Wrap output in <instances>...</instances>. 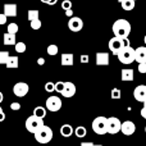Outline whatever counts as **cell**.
<instances>
[{
    "label": "cell",
    "instance_id": "6da1fadb",
    "mask_svg": "<svg viewBox=\"0 0 146 146\" xmlns=\"http://www.w3.org/2000/svg\"><path fill=\"white\" fill-rule=\"evenodd\" d=\"M113 33L114 37L118 38H128L129 33H131V23L127 19H117L113 23Z\"/></svg>",
    "mask_w": 146,
    "mask_h": 146
},
{
    "label": "cell",
    "instance_id": "7a4b0ae2",
    "mask_svg": "<svg viewBox=\"0 0 146 146\" xmlns=\"http://www.w3.org/2000/svg\"><path fill=\"white\" fill-rule=\"evenodd\" d=\"M53 129L48 126H44L42 128H40L37 132H36L33 136H35V140L38 142V144H49V142L53 140Z\"/></svg>",
    "mask_w": 146,
    "mask_h": 146
},
{
    "label": "cell",
    "instance_id": "3957f363",
    "mask_svg": "<svg viewBox=\"0 0 146 146\" xmlns=\"http://www.w3.org/2000/svg\"><path fill=\"white\" fill-rule=\"evenodd\" d=\"M92 131L96 135H105L108 133V118L106 117H96L92 121Z\"/></svg>",
    "mask_w": 146,
    "mask_h": 146
},
{
    "label": "cell",
    "instance_id": "277c9868",
    "mask_svg": "<svg viewBox=\"0 0 146 146\" xmlns=\"http://www.w3.org/2000/svg\"><path fill=\"white\" fill-rule=\"evenodd\" d=\"M25 126H26V129H27L30 133L35 135L38 129L42 128V127L45 126V123H44V119L37 118V117H35V115H31L26 119Z\"/></svg>",
    "mask_w": 146,
    "mask_h": 146
},
{
    "label": "cell",
    "instance_id": "5b68a950",
    "mask_svg": "<svg viewBox=\"0 0 146 146\" xmlns=\"http://www.w3.org/2000/svg\"><path fill=\"white\" fill-rule=\"evenodd\" d=\"M118 59L122 64H132L135 62V49L132 46H128V48H123L121 51H119Z\"/></svg>",
    "mask_w": 146,
    "mask_h": 146
},
{
    "label": "cell",
    "instance_id": "8992f818",
    "mask_svg": "<svg viewBox=\"0 0 146 146\" xmlns=\"http://www.w3.org/2000/svg\"><path fill=\"white\" fill-rule=\"evenodd\" d=\"M121 128H122V122L117 117L108 118V133L115 135L118 132H121Z\"/></svg>",
    "mask_w": 146,
    "mask_h": 146
},
{
    "label": "cell",
    "instance_id": "52a82bcc",
    "mask_svg": "<svg viewBox=\"0 0 146 146\" xmlns=\"http://www.w3.org/2000/svg\"><path fill=\"white\" fill-rule=\"evenodd\" d=\"M62 108V100L58 96H50L46 99V109L50 111H58Z\"/></svg>",
    "mask_w": 146,
    "mask_h": 146
},
{
    "label": "cell",
    "instance_id": "ba28073f",
    "mask_svg": "<svg viewBox=\"0 0 146 146\" xmlns=\"http://www.w3.org/2000/svg\"><path fill=\"white\" fill-rule=\"evenodd\" d=\"M30 91V86L26 82H17L13 86V94H14L17 98H23L26 96Z\"/></svg>",
    "mask_w": 146,
    "mask_h": 146
},
{
    "label": "cell",
    "instance_id": "9c48e42d",
    "mask_svg": "<svg viewBox=\"0 0 146 146\" xmlns=\"http://www.w3.org/2000/svg\"><path fill=\"white\" fill-rule=\"evenodd\" d=\"M109 49H110L111 54L114 55H118L119 51L123 49V44H122V38H118V37H113L109 40Z\"/></svg>",
    "mask_w": 146,
    "mask_h": 146
},
{
    "label": "cell",
    "instance_id": "30bf717a",
    "mask_svg": "<svg viewBox=\"0 0 146 146\" xmlns=\"http://www.w3.org/2000/svg\"><path fill=\"white\" fill-rule=\"evenodd\" d=\"M68 28L72 32H80L83 28V21L80 17H72L68 21Z\"/></svg>",
    "mask_w": 146,
    "mask_h": 146
},
{
    "label": "cell",
    "instance_id": "8fae6325",
    "mask_svg": "<svg viewBox=\"0 0 146 146\" xmlns=\"http://www.w3.org/2000/svg\"><path fill=\"white\" fill-rule=\"evenodd\" d=\"M133 98L137 101H140V103H145L146 101V86L145 85H139L135 87Z\"/></svg>",
    "mask_w": 146,
    "mask_h": 146
},
{
    "label": "cell",
    "instance_id": "7c38bea8",
    "mask_svg": "<svg viewBox=\"0 0 146 146\" xmlns=\"http://www.w3.org/2000/svg\"><path fill=\"white\" fill-rule=\"evenodd\" d=\"M136 131V126L132 121H126L122 123V128H121V132L124 135V136H131V135L135 133Z\"/></svg>",
    "mask_w": 146,
    "mask_h": 146
},
{
    "label": "cell",
    "instance_id": "4fadbf2b",
    "mask_svg": "<svg viewBox=\"0 0 146 146\" xmlns=\"http://www.w3.org/2000/svg\"><path fill=\"white\" fill-rule=\"evenodd\" d=\"M135 62L139 64L146 63V46H140L135 49Z\"/></svg>",
    "mask_w": 146,
    "mask_h": 146
},
{
    "label": "cell",
    "instance_id": "5bb4252c",
    "mask_svg": "<svg viewBox=\"0 0 146 146\" xmlns=\"http://www.w3.org/2000/svg\"><path fill=\"white\" fill-rule=\"evenodd\" d=\"M76 94V85L73 82H66L64 83V90L62 92V96L64 98H72Z\"/></svg>",
    "mask_w": 146,
    "mask_h": 146
},
{
    "label": "cell",
    "instance_id": "9a60e30c",
    "mask_svg": "<svg viewBox=\"0 0 146 146\" xmlns=\"http://www.w3.org/2000/svg\"><path fill=\"white\" fill-rule=\"evenodd\" d=\"M96 66H109V54L104 51L96 53Z\"/></svg>",
    "mask_w": 146,
    "mask_h": 146
},
{
    "label": "cell",
    "instance_id": "2e32d148",
    "mask_svg": "<svg viewBox=\"0 0 146 146\" xmlns=\"http://www.w3.org/2000/svg\"><path fill=\"white\" fill-rule=\"evenodd\" d=\"M60 63L63 67H71L74 63V56L72 53H64L60 56Z\"/></svg>",
    "mask_w": 146,
    "mask_h": 146
},
{
    "label": "cell",
    "instance_id": "e0dca14e",
    "mask_svg": "<svg viewBox=\"0 0 146 146\" xmlns=\"http://www.w3.org/2000/svg\"><path fill=\"white\" fill-rule=\"evenodd\" d=\"M4 14L7 15V17H15L17 15V4H4Z\"/></svg>",
    "mask_w": 146,
    "mask_h": 146
},
{
    "label": "cell",
    "instance_id": "ac0fdd59",
    "mask_svg": "<svg viewBox=\"0 0 146 146\" xmlns=\"http://www.w3.org/2000/svg\"><path fill=\"white\" fill-rule=\"evenodd\" d=\"M3 42H4V45H7V46H10V45L15 46V44H17V37H15V35L5 32L4 36H3Z\"/></svg>",
    "mask_w": 146,
    "mask_h": 146
},
{
    "label": "cell",
    "instance_id": "d6986e66",
    "mask_svg": "<svg viewBox=\"0 0 146 146\" xmlns=\"http://www.w3.org/2000/svg\"><path fill=\"white\" fill-rule=\"evenodd\" d=\"M121 77H122V81H124V82H127V81H128V82L133 81V77H135L133 69H122Z\"/></svg>",
    "mask_w": 146,
    "mask_h": 146
},
{
    "label": "cell",
    "instance_id": "ffe728a7",
    "mask_svg": "<svg viewBox=\"0 0 146 146\" xmlns=\"http://www.w3.org/2000/svg\"><path fill=\"white\" fill-rule=\"evenodd\" d=\"M73 133H74V129L71 124H63L60 127V135L63 137H71Z\"/></svg>",
    "mask_w": 146,
    "mask_h": 146
},
{
    "label": "cell",
    "instance_id": "44dd1931",
    "mask_svg": "<svg viewBox=\"0 0 146 146\" xmlns=\"http://www.w3.org/2000/svg\"><path fill=\"white\" fill-rule=\"evenodd\" d=\"M5 66H7L8 69L18 68V66H19V59H18V56H9V59H8V62H7Z\"/></svg>",
    "mask_w": 146,
    "mask_h": 146
},
{
    "label": "cell",
    "instance_id": "7402d4cb",
    "mask_svg": "<svg viewBox=\"0 0 146 146\" xmlns=\"http://www.w3.org/2000/svg\"><path fill=\"white\" fill-rule=\"evenodd\" d=\"M33 115L37 117V118L44 119L46 117V108H44V106H36L33 109Z\"/></svg>",
    "mask_w": 146,
    "mask_h": 146
},
{
    "label": "cell",
    "instance_id": "603a6c76",
    "mask_svg": "<svg viewBox=\"0 0 146 146\" xmlns=\"http://www.w3.org/2000/svg\"><path fill=\"white\" fill-rule=\"evenodd\" d=\"M27 17H28V21L32 22V21L40 19V13H38V10H36V9H31V10H28Z\"/></svg>",
    "mask_w": 146,
    "mask_h": 146
},
{
    "label": "cell",
    "instance_id": "cb8c5ba5",
    "mask_svg": "<svg viewBox=\"0 0 146 146\" xmlns=\"http://www.w3.org/2000/svg\"><path fill=\"white\" fill-rule=\"evenodd\" d=\"M74 133H76V136H77L78 139H83V137L87 135V129H86L83 126H78L77 128L74 129Z\"/></svg>",
    "mask_w": 146,
    "mask_h": 146
},
{
    "label": "cell",
    "instance_id": "d4e9b609",
    "mask_svg": "<svg viewBox=\"0 0 146 146\" xmlns=\"http://www.w3.org/2000/svg\"><path fill=\"white\" fill-rule=\"evenodd\" d=\"M135 3H136V1H133V0H124L121 5H122V8H123L124 10L129 12V10H132L135 8Z\"/></svg>",
    "mask_w": 146,
    "mask_h": 146
},
{
    "label": "cell",
    "instance_id": "484cf974",
    "mask_svg": "<svg viewBox=\"0 0 146 146\" xmlns=\"http://www.w3.org/2000/svg\"><path fill=\"white\" fill-rule=\"evenodd\" d=\"M18 30H19V27H18L17 23L12 22V23H9V25H8V31H7V32L8 33H12V35H15V33L18 32Z\"/></svg>",
    "mask_w": 146,
    "mask_h": 146
},
{
    "label": "cell",
    "instance_id": "4316f807",
    "mask_svg": "<svg viewBox=\"0 0 146 146\" xmlns=\"http://www.w3.org/2000/svg\"><path fill=\"white\" fill-rule=\"evenodd\" d=\"M14 49H15V51H17V53L22 54V53H25V51H26V49H27V45H26L25 42H22V41H19V42L15 44Z\"/></svg>",
    "mask_w": 146,
    "mask_h": 146
},
{
    "label": "cell",
    "instance_id": "83f0119b",
    "mask_svg": "<svg viewBox=\"0 0 146 146\" xmlns=\"http://www.w3.org/2000/svg\"><path fill=\"white\" fill-rule=\"evenodd\" d=\"M48 54L49 55H51V56H54V55H56V54L59 53V49H58V46L55 45V44H51V45H49L48 46Z\"/></svg>",
    "mask_w": 146,
    "mask_h": 146
},
{
    "label": "cell",
    "instance_id": "f1b7e54d",
    "mask_svg": "<svg viewBox=\"0 0 146 146\" xmlns=\"http://www.w3.org/2000/svg\"><path fill=\"white\" fill-rule=\"evenodd\" d=\"M9 53L5 50H1L0 51V64H7L8 59H9Z\"/></svg>",
    "mask_w": 146,
    "mask_h": 146
},
{
    "label": "cell",
    "instance_id": "f546056e",
    "mask_svg": "<svg viewBox=\"0 0 146 146\" xmlns=\"http://www.w3.org/2000/svg\"><path fill=\"white\" fill-rule=\"evenodd\" d=\"M122 98V92H121V90L119 88H113L111 90V99L113 100H119V99Z\"/></svg>",
    "mask_w": 146,
    "mask_h": 146
},
{
    "label": "cell",
    "instance_id": "4dcf8cb0",
    "mask_svg": "<svg viewBox=\"0 0 146 146\" xmlns=\"http://www.w3.org/2000/svg\"><path fill=\"white\" fill-rule=\"evenodd\" d=\"M30 25H31V28H32V30H40L41 26H42V23H41L40 19H36V21L30 22Z\"/></svg>",
    "mask_w": 146,
    "mask_h": 146
},
{
    "label": "cell",
    "instance_id": "1f68e13d",
    "mask_svg": "<svg viewBox=\"0 0 146 146\" xmlns=\"http://www.w3.org/2000/svg\"><path fill=\"white\" fill-rule=\"evenodd\" d=\"M45 91L46 92H54V91H55V83L54 82H46L45 83Z\"/></svg>",
    "mask_w": 146,
    "mask_h": 146
},
{
    "label": "cell",
    "instance_id": "d6a6232c",
    "mask_svg": "<svg viewBox=\"0 0 146 146\" xmlns=\"http://www.w3.org/2000/svg\"><path fill=\"white\" fill-rule=\"evenodd\" d=\"M62 8H63L66 12L72 9V1L71 0H63V1H62Z\"/></svg>",
    "mask_w": 146,
    "mask_h": 146
},
{
    "label": "cell",
    "instance_id": "836d02e7",
    "mask_svg": "<svg viewBox=\"0 0 146 146\" xmlns=\"http://www.w3.org/2000/svg\"><path fill=\"white\" fill-rule=\"evenodd\" d=\"M64 83L66 82H55V91L56 92H59V94H62L63 92V90H64Z\"/></svg>",
    "mask_w": 146,
    "mask_h": 146
},
{
    "label": "cell",
    "instance_id": "e575fe53",
    "mask_svg": "<svg viewBox=\"0 0 146 146\" xmlns=\"http://www.w3.org/2000/svg\"><path fill=\"white\" fill-rule=\"evenodd\" d=\"M7 21H8V17L4 14V13H0V26L3 25H7Z\"/></svg>",
    "mask_w": 146,
    "mask_h": 146
},
{
    "label": "cell",
    "instance_id": "d590c367",
    "mask_svg": "<svg viewBox=\"0 0 146 146\" xmlns=\"http://www.w3.org/2000/svg\"><path fill=\"white\" fill-rule=\"evenodd\" d=\"M10 109H12V110H19V109H21V104L17 103V101H13V103L10 104Z\"/></svg>",
    "mask_w": 146,
    "mask_h": 146
},
{
    "label": "cell",
    "instance_id": "8d00e7d4",
    "mask_svg": "<svg viewBox=\"0 0 146 146\" xmlns=\"http://www.w3.org/2000/svg\"><path fill=\"white\" fill-rule=\"evenodd\" d=\"M137 71H139L140 73H146V63H141V64H139V67H137Z\"/></svg>",
    "mask_w": 146,
    "mask_h": 146
},
{
    "label": "cell",
    "instance_id": "74e56055",
    "mask_svg": "<svg viewBox=\"0 0 146 146\" xmlns=\"http://www.w3.org/2000/svg\"><path fill=\"white\" fill-rule=\"evenodd\" d=\"M122 44H123V48H128V46H131L128 38H122Z\"/></svg>",
    "mask_w": 146,
    "mask_h": 146
},
{
    "label": "cell",
    "instance_id": "f35d334b",
    "mask_svg": "<svg viewBox=\"0 0 146 146\" xmlns=\"http://www.w3.org/2000/svg\"><path fill=\"white\" fill-rule=\"evenodd\" d=\"M81 63H88V55H81Z\"/></svg>",
    "mask_w": 146,
    "mask_h": 146
},
{
    "label": "cell",
    "instance_id": "ab89813d",
    "mask_svg": "<svg viewBox=\"0 0 146 146\" xmlns=\"http://www.w3.org/2000/svg\"><path fill=\"white\" fill-rule=\"evenodd\" d=\"M66 15H67V17H68V18H69V19H71V18H72V17H74V15H73V10H72V9L67 10V12H66Z\"/></svg>",
    "mask_w": 146,
    "mask_h": 146
},
{
    "label": "cell",
    "instance_id": "60d3db41",
    "mask_svg": "<svg viewBox=\"0 0 146 146\" xmlns=\"http://www.w3.org/2000/svg\"><path fill=\"white\" fill-rule=\"evenodd\" d=\"M37 64H38V66H44V64H45V59H44V58H38L37 59Z\"/></svg>",
    "mask_w": 146,
    "mask_h": 146
},
{
    "label": "cell",
    "instance_id": "b9f144b4",
    "mask_svg": "<svg viewBox=\"0 0 146 146\" xmlns=\"http://www.w3.org/2000/svg\"><path fill=\"white\" fill-rule=\"evenodd\" d=\"M140 113H141V117H142V118H144V119H146V109H145V108H142Z\"/></svg>",
    "mask_w": 146,
    "mask_h": 146
},
{
    "label": "cell",
    "instance_id": "7bdbcfd3",
    "mask_svg": "<svg viewBox=\"0 0 146 146\" xmlns=\"http://www.w3.org/2000/svg\"><path fill=\"white\" fill-rule=\"evenodd\" d=\"M3 121H5V113H4V111H1V113H0V122H3Z\"/></svg>",
    "mask_w": 146,
    "mask_h": 146
},
{
    "label": "cell",
    "instance_id": "ee69618b",
    "mask_svg": "<svg viewBox=\"0 0 146 146\" xmlns=\"http://www.w3.org/2000/svg\"><path fill=\"white\" fill-rule=\"evenodd\" d=\"M95 144H92V142H82L81 146H94Z\"/></svg>",
    "mask_w": 146,
    "mask_h": 146
},
{
    "label": "cell",
    "instance_id": "f6af8a7d",
    "mask_svg": "<svg viewBox=\"0 0 146 146\" xmlns=\"http://www.w3.org/2000/svg\"><path fill=\"white\" fill-rule=\"evenodd\" d=\"M3 100H4V95H3V92L0 91V104L3 103Z\"/></svg>",
    "mask_w": 146,
    "mask_h": 146
},
{
    "label": "cell",
    "instance_id": "bcb514c9",
    "mask_svg": "<svg viewBox=\"0 0 146 146\" xmlns=\"http://www.w3.org/2000/svg\"><path fill=\"white\" fill-rule=\"evenodd\" d=\"M40 1H42V3H45V4H49V5H50V3L53 1V0H40Z\"/></svg>",
    "mask_w": 146,
    "mask_h": 146
},
{
    "label": "cell",
    "instance_id": "7dc6e473",
    "mask_svg": "<svg viewBox=\"0 0 146 146\" xmlns=\"http://www.w3.org/2000/svg\"><path fill=\"white\" fill-rule=\"evenodd\" d=\"M118 1H119V3H121V4H122V3H123V1H124V0H118Z\"/></svg>",
    "mask_w": 146,
    "mask_h": 146
},
{
    "label": "cell",
    "instance_id": "c3c4849f",
    "mask_svg": "<svg viewBox=\"0 0 146 146\" xmlns=\"http://www.w3.org/2000/svg\"><path fill=\"white\" fill-rule=\"evenodd\" d=\"M144 108L146 109V101H145V103H144Z\"/></svg>",
    "mask_w": 146,
    "mask_h": 146
},
{
    "label": "cell",
    "instance_id": "681fc988",
    "mask_svg": "<svg viewBox=\"0 0 146 146\" xmlns=\"http://www.w3.org/2000/svg\"><path fill=\"white\" fill-rule=\"evenodd\" d=\"M144 41H145V44H146V35H145V37H144Z\"/></svg>",
    "mask_w": 146,
    "mask_h": 146
},
{
    "label": "cell",
    "instance_id": "f907efd6",
    "mask_svg": "<svg viewBox=\"0 0 146 146\" xmlns=\"http://www.w3.org/2000/svg\"><path fill=\"white\" fill-rule=\"evenodd\" d=\"M1 111H3V109H1V106H0V113H1Z\"/></svg>",
    "mask_w": 146,
    "mask_h": 146
},
{
    "label": "cell",
    "instance_id": "816d5d0a",
    "mask_svg": "<svg viewBox=\"0 0 146 146\" xmlns=\"http://www.w3.org/2000/svg\"><path fill=\"white\" fill-rule=\"evenodd\" d=\"M94 146H103V145H94Z\"/></svg>",
    "mask_w": 146,
    "mask_h": 146
},
{
    "label": "cell",
    "instance_id": "f5cc1de1",
    "mask_svg": "<svg viewBox=\"0 0 146 146\" xmlns=\"http://www.w3.org/2000/svg\"><path fill=\"white\" fill-rule=\"evenodd\" d=\"M145 132H146V126H145Z\"/></svg>",
    "mask_w": 146,
    "mask_h": 146
},
{
    "label": "cell",
    "instance_id": "db71d44e",
    "mask_svg": "<svg viewBox=\"0 0 146 146\" xmlns=\"http://www.w3.org/2000/svg\"><path fill=\"white\" fill-rule=\"evenodd\" d=\"M133 1H136V0H133Z\"/></svg>",
    "mask_w": 146,
    "mask_h": 146
}]
</instances>
